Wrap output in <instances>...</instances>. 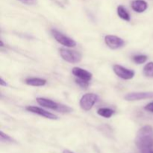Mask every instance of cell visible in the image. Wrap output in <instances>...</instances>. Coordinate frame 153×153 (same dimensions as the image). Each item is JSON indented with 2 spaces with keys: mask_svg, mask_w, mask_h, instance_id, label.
Listing matches in <instances>:
<instances>
[{
  "mask_svg": "<svg viewBox=\"0 0 153 153\" xmlns=\"http://www.w3.org/2000/svg\"><path fill=\"white\" fill-rule=\"evenodd\" d=\"M135 144L139 149L153 147V128L150 126H145L138 130L136 134Z\"/></svg>",
  "mask_w": 153,
  "mask_h": 153,
  "instance_id": "1",
  "label": "cell"
},
{
  "mask_svg": "<svg viewBox=\"0 0 153 153\" xmlns=\"http://www.w3.org/2000/svg\"><path fill=\"white\" fill-rule=\"evenodd\" d=\"M36 101L42 107L57 111L61 112V113H70V112H71L73 111V109L69 107V106L64 105L62 104H59V103L55 102L49 100V99L37 97L36 99Z\"/></svg>",
  "mask_w": 153,
  "mask_h": 153,
  "instance_id": "2",
  "label": "cell"
},
{
  "mask_svg": "<svg viewBox=\"0 0 153 153\" xmlns=\"http://www.w3.org/2000/svg\"><path fill=\"white\" fill-rule=\"evenodd\" d=\"M60 55L64 61L70 64H77L82 59V55L80 52L64 48L60 49Z\"/></svg>",
  "mask_w": 153,
  "mask_h": 153,
  "instance_id": "3",
  "label": "cell"
},
{
  "mask_svg": "<svg viewBox=\"0 0 153 153\" xmlns=\"http://www.w3.org/2000/svg\"><path fill=\"white\" fill-rule=\"evenodd\" d=\"M51 34H52L55 40L63 46H67V47H75L76 46V42L73 39L64 35L58 30L52 29Z\"/></svg>",
  "mask_w": 153,
  "mask_h": 153,
  "instance_id": "4",
  "label": "cell"
},
{
  "mask_svg": "<svg viewBox=\"0 0 153 153\" xmlns=\"http://www.w3.org/2000/svg\"><path fill=\"white\" fill-rule=\"evenodd\" d=\"M98 100V96L95 94H86L81 98L79 105L82 110L88 111L91 110L95 103Z\"/></svg>",
  "mask_w": 153,
  "mask_h": 153,
  "instance_id": "5",
  "label": "cell"
},
{
  "mask_svg": "<svg viewBox=\"0 0 153 153\" xmlns=\"http://www.w3.org/2000/svg\"><path fill=\"white\" fill-rule=\"evenodd\" d=\"M113 70L117 76H119L121 79H124V80H129V79H133L134 74H135L134 71L126 68V67L119 65V64L114 65Z\"/></svg>",
  "mask_w": 153,
  "mask_h": 153,
  "instance_id": "6",
  "label": "cell"
},
{
  "mask_svg": "<svg viewBox=\"0 0 153 153\" xmlns=\"http://www.w3.org/2000/svg\"><path fill=\"white\" fill-rule=\"evenodd\" d=\"M106 45L111 49H117L125 45V41L120 37L115 35H106L105 37Z\"/></svg>",
  "mask_w": 153,
  "mask_h": 153,
  "instance_id": "7",
  "label": "cell"
},
{
  "mask_svg": "<svg viewBox=\"0 0 153 153\" xmlns=\"http://www.w3.org/2000/svg\"><path fill=\"white\" fill-rule=\"evenodd\" d=\"M28 111L31 112L33 114H36L37 115L46 118V119L49 120H58V117L57 115L51 113V112L47 111L44 110V109L41 108L36 107V106H27L25 108Z\"/></svg>",
  "mask_w": 153,
  "mask_h": 153,
  "instance_id": "8",
  "label": "cell"
},
{
  "mask_svg": "<svg viewBox=\"0 0 153 153\" xmlns=\"http://www.w3.org/2000/svg\"><path fill=\"white\" fill-rule=\"evenodd\" d=\"M124 98L127 101H137L151 99L153 98V92H132L126 94Z\"/></svg>",
  "mask_w": 153,
  "mask_h": 153,
  "instance_id": "9",
  "label": "cell"
},
{
  "mask_svg": "<svg viewBox=\"0 0 153 153\" xmlns=\"http://www.w3.org/2000/svg\"><path fill=\"white\" fill-rule=\"evenodd\" d=\"M72 73L78 79L88 81V82H91L93 78L92 73L88 72V70L80 68V67H73V70H72Z\"/></svg>",
  "mask_w": 153,
  "mask_h": 153,
  "instance_id": "10",
  "label": "cell"
},
{
  "mask_svg": "<svg viewBox=\"0 0 153 153\" xmlns=\"http://www.w3.org/2000/svg\"><path fill=\"white\" fill-rule=\"evenodd\" d=\"M131 7L135 12L143 13L147 9L148 4L144 0H134L131 1Z\"/></svg>",
  "mask_w": 153,
  "mask_h": 153,
  "instance_id": "11",
  "label": "cell"
},
{
  "mask_svg": "<svg viewBox=\"0 0 153 153\" xmlns=\"http://www.w3.org/2000/svg\"><path fill=\"white\" fill-rule=\"evenodd\" d=\"M46 80L40 78H27L25 80V83L29 86L42 87L46 84Z\"/></svg>",
  "mask_w": 153,
  "mask_h": 153,
  "instance_id": "12",
  "label": "cell"
},
{
  "mask_svg": "<svg viewBox=\"0 0 153 153\" xmlns=\"http://www.w3.org/2000/svg\"><path fill=\"white\" fill-rule=\"evenodd\" d=\"M117 14L121 19H123V20L126 21H130L131 19V16L130 14L128 13V12L127 11V10L126 9V7L123 5H119L117 7Z\"/></svg>",
  "mask_w": 153,
  "mask_h": 153,
  "instance_id": "13",
  "label": "cell"
},
{
  "mask_svg": "<svg viewBox=\"0 0 153 153\" xmlns=\"http://www.w3.org/2000/svg\"><path fill=\"white\" fill-rule=\"evenodd\" d=\"M97 114L103 117L110 118L114 114V111L108 108H100L97 110Z\"/></svg>",
  "mask_w": 153,
  "mask_h": 153,
  "instance_id": "14",
  "label": "cell"
},
{
  "mask_svg": "<svg viewBox=\"0 0 153 153\" xmlns=\"http://www.w3.org/2000/svg\"><path fill=\"white\" fill-rule=\"evenodd\" d=\"M143 73L146 77L153 78V62H149L145 65Z\"/></svg>",
  "mask_w": 153,
  "mask_h": 153,
  "instance_id": "15",
  "label": "cell"
},
{
  "mask_svg": "<svg viewBox=\"0 0 153 153\" xmlns=\"http://www.w3.org/2000/svg\"><path fill=\"white\" fill-rule=\"evenodd\" d=\"M132 59H133V61H134L135 64H143V63H145L146 61H147L148 57L144 55H134V56L132 58Z\"/></svg>",
  "mask_w": 153,
  "mask_h": 153,
  "instance_id": "16",
  "label": "cell"
},
{
  "mask_svg": "<svg viewBox=\"0 0 153 153\" xmlns=\"http://www.w3.org/2000/svg\"><path fill=\"white\" fill-rule=\"evenodd\" d=\"M76 82L79 87H81V88H85V89L88 88V86H89V85H90V82H88V81L82 80V79H78V78L76 79Z\"/></svg>",
  "mask_w": 153,
  "mask_h": 153,
  "instance_id": "17",
  "label": "cell"
},
{
  "mask_svg": "<svg viewBox=\"0 0 153 153\" xmlns=\"http://www.w3.org/2000/svg\"><path fill=\"white\" fill-rule=\"evenodd\" d=\"M0 138H1V141L2 142H12L13 141V138L10 137V136L7 134H4L2 131H0Z\"/></svg>",
  "mask_w": 153,
  "mask_h": 153,
  "instance_id": "18",
  "label": "cell"
},
{
  "mask_svg": "<svg viewBox=\"0 0 153 153\" xmlns=\"http://www.w3.org/2000/svg\"><path fill=\"white\" fill-rule=\"evenodd\" d=\"M144 109L146 111H147L152 112V113H153V102L146 105L144 107Z\"/></svg>",
  "mask_w": 153,
  "mask_h": 153,
  "instance_id": "19",
  "label": "cell"
},
{
  "mask_svg": "<svg viewBox=\"0 0 153 153\" xmlns=\"http://www.w3.org/2000/svg\"><path fill=\"white\" fill-rule=\"evenodd\" d=\"M25 4H34L36 3V0H18Z\"/></svg>",
  "mask_w": 153,
  "mask_h": 153,
  "instance_id": "20",
  "label": "cell"
},
{
  "mask_svg": "<svg viewBox=\"0 0 153 153\" xmlns=\"http://www.w3.org/2000/svg\"><path fill=\"white\" fill-rule=\"evenodd\" d=\"M140 152H141V153H153V147L141 149Z\"/></svg>",
  "mask_w": 153,
  "mask_h": 153,
  "instance_id": "21",
  "label": "cell"
},
{
  "mask_svg": "<svg viewBox=\"0 0 153 153\" xmlns=\"http://www.w3.org/2000/svg\"><path fill=\"white\" fill-rule=\"evenodd\" d=\"M0 85H1V86H4V87L8 86V85H7V82H6L5 81H4V79H3L2 78H1V79H0Z\"/></svg>",
  "mask_w": 153,
  "mask_h": 153,
  "instance_id": "22",
  "label": "cell"
},
{
  "mask_svg": "<svg viewBox=\"0 0 153 153\" xmlns=\"http://www.w3.org/2000/svg\"><path fill=\"white\" fill-rule=\"evenodd\" d=\"M63 153H74V152H71V151L68 150V149H65V150H64V152H63Z\"/></svg>",
  "mask_w": 153,
  "mask_h": 153,
  "instance_id": "23",
  "label": "cell"
},
{
  "mask_svg": "<svg viewBox=\"0 0 153 153\" xmlns=\"http://www.w3.org/2000/svg\"><path fill=\"white\" fill-rule=\"evenodd\" d=\"M0 43H1V47H3V46H4V43H3L2 40H0Z\"/></svg>",
  "mask_w": 153,
  "mask_h": 153,
  "instance_id": "24",
  "label": "cell"
}]
</instances>
